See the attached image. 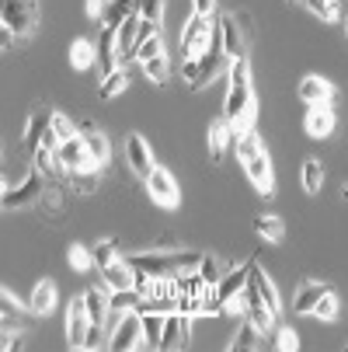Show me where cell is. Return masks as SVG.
I'll return each instance as SVG.
<instances>
[{"mask_svg":"<svg viewBox=\"0 0 348 352\" xmlns=\"http://www.w3.org/2000/svg\"><path fill=\"white\" fill-rule=\"evenodd\" d=\"M251 102H255V94H251V63H247V56H240V60L230 63V91H227L223 119L233 122Z\"/></svg>","mask_w":348,"mask_h":352,"instance_id":"obj_1","label":"cell"},{"mask_svg":"<svg viewBox=\"0 0 348 352\" xmlns=\"http://www.w3.org/2000/svg\"><path fill=\"white\" fill-rule=\"evenodd\" d=\"M213 32H216V21L213 18H202V14H192L188 25H185V35H181V60H198L213 45Z\"/></svg>","mask_w":348,"mask_h":352,"instance_id":"obj_2","label":"cell"},{"mask_svg":"<svg viewBox=\"0 0 348 352\" xmlns=\"http://www.w3.org/2000/svg\"><path fill=\"white\" fill-rule=\"evenodd\" d=\"M0 18H4V28L11 35H18V42H28V32L35 25V0H4L0 8Z\"/></svg>","mask_w":348,"mask_h":352,"instance_id":"obj_3","label":"cell"},{"mask_svg":"<svg viewBox=\"0 0 348 352\" xmlns=\"http://www.w3.org/2000/svg\"><path fill=\"white\" fill-rule=\"evenodd\" d=\"M126 262H129L132 269L146 272V276H154V279H171V276L181 272V269H178V251H174V255H164V251H150V255H129Z\"/></svg>","mask_w":348,"mask_h":352,"instance_id":"obj_4","label":"cell"},{"mask_svg":"<svg viewBox=\"0 0 348 352\" xmlns=\"http://www.w3.org/2000/svg\"><path fill=\"white\" fill-rule=\"evenodd\" d=\"M56 157H60V164H63L67 171H97V164H94V157H91V150H87V140H84V136L63 140L60 150H56Z\"/></svg>","mask_w":348,"mask_h":352,"instance_id":"obj_5","label":"cell"},{"mask_svg":"<svg viewBox=\"0 0 348 352\" xmlns=\"http://www.w3.org/2000/svg\"><path fill=\"white\" fill-rule=\"evenodd\" d=\"M146 192H150V199L157 206H164V210H174L178 206V182L171 178V171H164V168H157L154 164V171L146 175Z\"/></svg>","mask_w":348,"mask_h":352,"instance_id":"obj_6","label":"cell"},{"mask_svg":"<svg viewBox=\"0 0 348 352\" xmlns=\"http://www.w3.org/2000/svg\"><path fill=\"white\" fill-rule=\"evenodd\" d=\"M139 342H143V314H139V311H129V314H122V321H119V328H115L108 349H112V352H129V349H136Z\"/></svg>","mask_w":348,"mask_h":352,"instance_id":"obj_7","label":"cell"},{"mask_svg":"<svg viewBox=\"0 0 348 352\" xmlns=\"http://www.w3.org/2000/svg\"><path fill=\"white\" fill-rule=\"evenodd\" d=\"M91 324H94V321H91V314H87L84 296H80V300H73L70 311H67V345H70V349H84Z\"/></svg>","mask_w":348,"mask_h":352,"instance_id":"obj_8","label":"cell"},{"mask_svg":"<svg viewBox=\"0 0 348 352\" xmlns=\"http://www.w3.org/2000/svg\"><path fill=\"white\" fill-rule=\"evenodd\" d=\"M126 157H129V168L146 182V175L154 171V157H150V146H146L143 133H129L126 136Z\"/></svg>","mask_w":348,"mask_h":352,"instance_id":"obj_9","label":"cell"},{"mask_svg":"<svg viewBox=\"0 0 348 352\" xmlns=\"http://www.w3.org/2000/svg\"><path fill=\"white\" fill-rule=\"evenodd\" d=\"M32 199H42V175H28L21 185H14V188H4V210L28 206Z\"/></svg>","mask_w":348,"mask_h":352,"instance_id":"obj_10","label":"cell"},{"mask_svg":"<svg viewBox=\"0 0 348 352\" xmlns=\"http://www.w3.org/2000/svg\"><path fill=\"white\" fill-rule=\"evenodd\" d=\"M220 35H223V53H227L230 60H240V56L247 53V38L240 35L237 14H223V18H220Z\"/></svg>","mask_w":348,"mask_h":352,"instance_id":"obj_11","label":"cell"},{"mask_svg":"<svg viewBox=\"0 0 348 352\" xmlns=\"http://www.w3.org/2000/svg\"><path fill=\"white\" fill-rule=\"evenodd\" d=\"M244 171H247V182H251L262 195H272V192H275V175H272V161H268V154H258L255 161H247Z\"/></svg>","mask_w":348,"mask_h":352,"instance_id":"obj_12","label":"cell"},{"mask_svg":"<svg viewBox=\"0 0 348 352\" xmlns=\"http://www.w3.org/2000/svg\"><path fill=\"white\" fill-rule=\"evenodd\" d=\"M247 286H251V289L265 300L272 314H279V289H275V283L268 279V272H265L258 262H251V276H247Z\"/></svg>","mask_w":348,"mask_h":352,"instance_id":"obj_13","label":"cell"},{"mask_svg":"<svg viewBox=\"0 0 348 352\" xmlns=\"http://www.w3.org/2000/svg\"><path fill=\"white\" fill-rule=\"evenodd\" d=\"M303 129H307V136H314V140L331 136V133H334V112H331V105H310V112H307V119H303Z\"/></svg>","mask_w":348,"mask_h":352,"instance_id":"obj_14","label":"cell"},{"mask_svg":"<svg viewBox=\"0 0 348 352\" xmlns=\"http://www.w3.org/2000/svg\"><path fill=\"white\" fill-rule=\"evenodd\" d=\"M247 276H251V262L240 265V269L223 272V279L216 283V300H220V304H227L230 296H237V293H244V289H247Z\"/></svg>","mask_w":348,"mask_h":352,"instance_id":"obj_15","label":"cell"},{"mask_svg":"<svg viewBox=\"0 0 348 352\" xmlns=\"http://www.w3.org/2000/svg\"><path fill=\"white\" fill-rule=\"evenodd\" d=\"M247 321H251L262 335H268L272 331V324H275V314L268 311V304H265V300L251 289V286H247V314H244Z\"/></svg>","mask_w":348,"mask_h":352,"instance_id":"obj_16","label":"cell"},{"mask_svg":"<svg viewBox=\"0 0 348 352\" xmlns=\"http://www.w3.org/2000/svg\"><path fill=\"white\" fill-rule=\"evenodd\" d=\"M300 98H303L307 105H331L334 87H331L324 77L310 74V77H303V80H300Z\"/></svg>","mask_w":348,"mask_h":352,"instance_id":"obj_17","label":"cell"},{"mask_svg":"<svg viewBox=\"0 0 348 352\" xmlns=\"http://www.w3.org/2000/svg\"><path fill=\"white\" fill-rule=\"evenodd\" d=\"M102 279H105L108 289H129L132 279H136V269H132L126 258H115V262H108V265L102 269Z\"/></svg>","mask_w":348,"mask_h":352,"instance_id":"obj_18","label":"cell"},{"mask_svg":"<svg viewBox=\"0 0 348 352\" xmlns=\"http://www.w3.org/2000/svg\"><path fill=\"white\" fill-rule=\"evenodd\" d=\"M53 129V112L49 109H35L32 116H28V129H25V143L32 146V150H38V143H42V136Z\"/></svg>","mask_w":348,"mask_h":352,"instance_id":"obj_19","label":"cell"},{"mask_svg":"<svg viewBox=\"0 0 348 352\" xmlns=\"http://www.w3.org/2000/svg\"><path fill=\"white\" fill-rule=\"evenodd\" d=\"M53 307H56V283H53V279H42V283H35L28 311H32V314H49Z\"/></svg>","mask_w":348,"mask_h":352,"instance_id":"obj_20","label":"cell"},{"mask_svg":"<svg viewBox=\"0 0 348 352\" xmlns=\"http://www.w3.org/2000/svg\"><path fill=\"white\" fill-rule=\"evenodd\" d=\"M188 338H185V328H181V311L178 314H167V324H164V335H161V352H174V349H185Z\"/></svg>","mask_w":348,"mask_h":352,"instance_id":"obj_21","label":"cell"},{"mask_svg":"<svg viewBox=\"0 0 348 352\" xmlns=\"http://www.w3.org/2000/svg\"><path fill=\"white\" fill-rule=\"evenodd\" d=\"M84 304H87V314H91V321L94 324H105V318H108V311H112V296L105 293V289H87L84 293Z\"/></svg>","mask_w":348,"mask_h":352,"instance_id":"obj_22","label":"cell"},{"mask_svg":"<svg viewBox=\"0 0 348 352\" xmlns=\"http://www.w3.org/2000/svg\"><path fill=\"white\" fill-rule=\"evenodd\" d=\"M84 140H87V150H91L94 164H97V168H105V164L112 161V146H108L105 133H97L94 126H84Z\"/></svg>","mask_w":348,"mask_h":352,"instance_id":"obj_23","label":"cell"},{"mask_svg":"<svg viewBox=\"0 0 348 352\" xmlns=\"http://www.w3.org/2000/svg\"><path fill=\"white\" fill-rule=\"evenodd\" d=\"M227 143H233V126H230V119H220V122L209 126V154H213V161H223Z\"/></svg>","mask_w":348,"mask_h":352,"instance_id":"obj_24","label":"cell"},{"mask_svg":"<svg viewBox=\"0 0 348 352\" xmlns=\"http://www.w3.org/2000/svg\"><path fill=\"white\" fill-rule=\"evenodd\" d=\"M91 63H97V42L77 38V42L70 45V67H73V70H87Z\"/></svg>","mask_w":348,"mask_h":352,"instance_id":"obj_25","label":"cell"},{"mask_svg":"<svg viewBox=\"0 0 348 352\" xmlns=\"http://www.w3.org/2000/svg\"><path fill=\"white\" fill-rule=\"evenodd\" d=\"M139 314H143V345L157 349V345H161V335H164L167 318H164V314H157V311H139Z\"/></svg>","mask_w":348,"mask_h":352,"instance_id":"obj_26","label":"cell"},{"mask_svg":"<svg viewBox=\"0 0 348 352\" xmlns=\"http://www.w3.org/2000/svg\"><path fill=\"white\" fill-rule=\"evenodd\" d=\"M327 289H331L327 283H307L300 293H296V314H310V311L317 307V300H321Z\"/></svg>","mask_w":348,"mask_h":352,"instance_id":"obj_27","label":"cell"},{"mask_svg":"<svg viewBox=\"0 0 348 352\" xmlns=\"http://www.w3.org/2000/svg\"><path fill=\"white\" fill-rule=\"evenodd\" d=\"M258 328L244 318V324H240V331L233 335V342H230V352H255V349H262V342H258Z\"/></svg>","mask_w":348,"mask_h":352,"instance_id":"obj_28","label":"cell"},{"mask_svg":"<svg viewBox=\"0 0 348 352\" xmlns=\"http://www.w3.org/2000/svg\"><path fill=\"white\" fill-rule=\"evenodd\" d=\"M129 87V74L119 67L115 74H108V77H102V84H97V94H102V102H112V98H119L122 91Z\"/></svg>","mask_w":348,"mask_h":352,"instance_id":"obj_29","label":"cell"},{"mask_svg":"<svg viewBox=\"0 0 348 352\" xmlns=\"http://www.w3.org/2000/svg\"><path fill=\"white\" fill-rule=\"evenodd\" d=\"M233 143H237V161H240V164H247V161H255L258 154H265V150H262V140H258L255 129L244 133V136H237Z\"/></svg>","mask_w":348,"mask_h":352,"instance_id":"obj_30","label":"cell"},{"mask_svg":"<svg viewBox=\"0 0 348 352\" xmlns=\"http://www.w3.org/2000/svg\"><path fill=\"white\" fill-rule=\"evenodd\" d=\"M139 304H143V296L136 293V286H129V289H112V311H115V314L139 311Z\"/></svg>","mask_w":348,"mask_h":352,"instance_id":"obj_31","label":"cell"},{"mask_svg":"<svg viewBox=\"0 0 348 352\" xmlns=\"http://www.w3.org/2000/svg\"><path fill=\"white\" fill-rule=\"evenodd\" d=\"M324 188V164L321 161H303V192L307 195H317Z\"/></svg>","mask_w":348,"mask_h":352,"instance_id":"obj_32","label":"cell"},{"mask_svg":"<svg viewBox=\"0 0 348 352\" xmlns=\"http://www.w3.org/2000/svg\"><path fill=\"white\" fill-rule=\"evenodd\" d=\"M132 56H136L139 63L154 60V56H164V38H161V32H157V35H150V38H139V42H136V49H132Z\"/></svg>","mask_w":348,"mask_h":352,"instance_id":"obj_33","label":"cell"},{"mask_svg":"<svg viewBox=\"0 0 348 352\" xmlns=\"http://www.w3.org/2000/svg\"><path fill=\"white\" fill-rule=\"evenodd\" d=\"M255 230H258L265 241H272V244H279V241L286 237V223H282L279 217H255Z\"/></svg>","mask_w":348,"mask_h":352,"instance_id":"obj_34","label":"cell"},{"mask_svg":"<svg viewBox=\"0 0 348 352\" xmlns=\"http://www.w3.org/2000/svg\"><path fill=\"white\" fill-rule=\"evenodd\" d=\"M35 171H42V175H56V171H63V164H60V157H56V150L38 146V150H35Z\"/></svg>","mask_w":348,"mask_h":352,"instance_id":"obj_35","label":"cell"},{"mask_svg":"<svg viewBox=\"0 0 348 352\" xmlns=\"http://www.w3.org/2000/svg\"><path fill=\"white\" fill-rule=\"evenodd\" d=\"M67 262H70V269L87 272V269L94 265V251H87L84 244H70V251H67Z\"/></svg>","mask_w":348,"mask_h":352,"instance_id":"obj_36","label":"cell"},{"mask_svg":"<svg viewBox=\"0 0 348 352\" xmlns=\"http://www.w3.org/2000/svg\"><path fill=\"white\" fill-rule=\"evenodd\" d=\"M310 314L321 318V321H334V318H338V296H334V289H327V293L317 300V307H314Z\"/></svg>","mask_w":348,"mask_h":352,"instance_id":"obj_37","label":"cell"},{"mask_svg":"<svg viewBox=\"0 0 348 352\" xmlns=\"http://www.w3.org/2000/svg\"><path fill=\"white\" fill-rule=\"evenodd\" d=\"M91 251H94V265H97V269H105L108 262H115L119 241H112V237H108V241H97V244H94Z\"/></svg>","mask_w":348,"mask_h":352,"instance_id":"obj_38","label":"cell"},{"mask_svg":"<svg viewBox=\"0 0 348 352\" xmlns=\"http://www.w3.org/2000/svg\"><path fill=\"white\" fill-rule=\"evenodd\" d=\"M255 119H258V105L251 102V105H247V109L230 122V126H233V140H237V136H244V133H251V129H255Z\"/></svg>","mask_w":348,"mask_h":352,"instance_id":"obj_39","label":"cell"},{"mask_svg":"<svg viewBox=\"0 0 348 352\" xmlns=\"http://www.w3.org/2000/svg\"><path fill=\"white\" fill-rule=\"evenodd\" d=\"M198 276H202L209 286H216V283L223 279V265H220V258H213V255H202V262H198Z\"/></svg>","mask_w":348,"mask_h":352,"instance_id":"obj_40","label":"cell"},{"mask_svg":"<svg viewBox=\"0 0 348 352\" xmlns=\"http://www.w3.org/2000/svg\"><path fill=\"white\" fill-rule=\"evenodd\" d=\"M0 314H4V328H8V324H14V318L21 314V304L14 300V293H11V289H0Z\"/></svg>","mask_w":348,"mask_h":352,"instance_id":"obj_41","label":"cell"},{"mask_svg":"<svg viewBox=\"0 0 348 352\" xmlns=\"http://www.w3.org/2000/svg\"><path fill=\"white\" fill-rule=\"evenodd\" d=\"M303 4H307L317 18H324V21H334V18H338V11H341V8H338L341 0H303Z\"/></svg>","mask_w":348,"mask_h":352,"instance_id":"obj_42","label":"cell"},{"mask_svg":"<svg viewBox=\"0 0 348 352\" xmlns=\"http://www.w3.org/2000/svg\"><path fill=\"white\" fill-rule=\"evenodd\" d=\"M143 74L150 77L154 84H164V80H167V74H171V70H167V56H154V60H146V63H143Z\"/></svg>","mask_w":348,"mask_h":352,"instance_id":"obj_43","label":"cell"},{"mask_svg":"<svg viewBox=\"0 0 348 352\" xmlns=\"http://www.w3.org/2000/svg\"><path fill=\"white\" fill-rule=\"evenodd\" d=\"M139 18L161 25V18H164V0H139Z\"/></svg>","mask_w":348,"mask_h":352,"instance_id":"obj_44","label":"cell"},{"mask_svg":"<svg viewBox=\"0 0 348 352\" xmlns=\"http://www.w3.org/2000/svg\"><path fill=\"white\" fill-rule=\"evenodd\" d=\"M70 182H73V188H77V192H84V195H91V192L97 188L94 171H70Z\"/></svg>","mask_w":348,"mask_h":352,"instance_id":"obj_45","label":"cell"},{"mask_svg":"<svg viewBox=\"0 0 348 352\" xmlns=\"http://www.w3.org/2000/svg\"><path fill=\"white\" fill-rule=\"evenodd\" d=\"M272 345L282 349V352H296V349H300V338H296V331H289V328H279Z\"/></svg>","mask_w":348,"mask_h":352,"instance_id":"obj_46","label":"cell"},{"mask_svg":"<svg viewBox=\"0 0 348 352\" xmlns=\"http://www.w3.org/2000/svg\"><path fill=\"white\" fill-rule=\"evenodd\" d=\"M53 129H56V136H60V140H70V136H77L73 122H70L63 112H53Z\"/></svg>","mask_w":348,"mask_h":352,"instance_id":"obj_47","label":"cell"},{"mask_svg":"<svg viewBox=\"0 0 348 352\" xmlns=\"http://www.w3.org/2000/svg\"><path fill=\"white\" fill-rule=\"evenodd\" d=\"M223 311H227V314H247V289L237 293V296H230L227 304H223Z\"/></svg>","mask_w":348,"mask_h":352,"instance_id":"obj_48","label":"cell"},{"mask_svg":"<svg viewBox=\"0 0 348 352\" xmlns=\"http://www.w3.org/2000/svg\"><path fill=\"white\" fill-rule=\"evenodd\" d=\"M105 11H108L105 0H87V18L91 21H105Z\"/></svg>","mask_w":348,"mask_h":352,"instance_id":"obj_49","label":"cell"},{"mask_svg":"<svg viewBox=\"0 0 348 352\" xmlns=\"http://www.w3.org/2000/svg\"><path fill=\"white\" fill-rule=\"evenodd\" d=\"M195 4V14H202V18H216V0H192Z\"/></svg>","mask_w":348,"mask_h":352,"instance_id":"obj_50","label":"cell"},{"mask_svg":"<svg viewBox=\"0 0 348 352\" xmlns=\"http://www.w3.org/2000/svg\"><path fill=\"white\" fill-rule=\"evenodd\" d=\"M102 345V324H91V331H87V342H84V349H97Z\"/></svg>","mask_w":348,"mask_h":352,"instance_id":"obj_51","label":"cell"},{"mask_svg":"<svg viewBox=\"0 0 348 352\" xmlns=\"http://www.w3.org/2000/svg\"><path fill=\"white\" fill-rule=\"evenodd\" d=\"M14 345H21V338L14 335V328H4V349H14Z\"/></svg>","mask_w":348,"mask_h":352,"instance_id":"obj_52","label":"cell"},{"mask_svg":"<svg viewBox=\"0 0 348 352\" xmlns=\"http://www.w3.org/2000/svg\"><path fill=\"white\" fill-rule=\"evenodd\" d=\"M105 4H115V0H105Z\"/></svg>","mask_w":348,"mask_h":352,"instance_id":"obj_53","label":"cell"},{"mask_svg":"<svg viewBox=\"0 0 348 352\" xmlns=\"http://www.w3.org/2000/svg\"><path fill=\"white\" fill-rule=\"evenodd\" d=\"M345 28H348V21H345Z\"/></svg>","mask_w":348,"mask_h":352,"instance_id":"obj_54","label":"cell"}]
</instances>
